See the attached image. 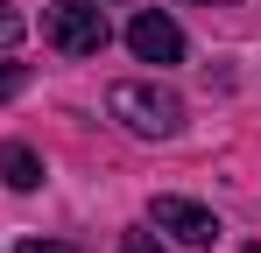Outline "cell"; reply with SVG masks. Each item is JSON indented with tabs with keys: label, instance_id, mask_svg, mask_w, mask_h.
<instances>
[{
	"label": "cell",
	"instance_id": "8992f818",
	"mask_svg": "<svg viewBox=\"0 0 261 253\" xmlns=\"http://www.w3.org/2000/svg\"><path fill=\"white\" fill-rule=\"evenodd\" d=\"M14 42H21V14L0 0V49H14Z\"/></svg>",
	"mask_w": 261,
	"mask_h": 253
},
{
	"label": "cell",
	"instance_id": "52a82bcc",
	"mask_svg": "<svg viewBox=\"0 0 261 253\" xmlns=\"http://www.w3.org/2000/svg\"><path fill=\"white\" fill-rule=\"evenodd\" d=\"M21 84H29V78H21V64H0V99H14Z\"/></svg>",
	"mask_w": 261,
	"mask_h": 253
},
{
	"label": "cell",
	"instance_id": "30bf717a",
	"mask_svg": "<svg viewBox=\"0 0 261 253\" xmlns=\"http://www.w3.org/2000/svg\"><path fill=\"white\" fill-rule=\"evenodd\" d=\"M205 7H233V0H205Z\"/></svg>",
	"mask_w": 261,
	"mask_h": 253
},
{
	"label": "cell",
	"instance_id": "277c9868",
	"mask_svg": "<svg viewBox=\"0 0 261 253\" xmlns=\"http://www.w3.org/2000/svg\"><path fill=\"white\" fill-rule=\"evenodd\" d=\"M127 49L141 56V64H184V28H176L170 14H134L127 21Z\"/></svg>",
	"mask_w": 261,
	"mask_h": 253
},
{
	"label": "cell",
	"instance_id": "8fae6325",
	"mask_svg": "<svg viewBox=\"0 0 261 253\" xmlns=\"http://www.w3.org/2000/svg\"><path fill=\"white\" fill-rule=\"evenodd\" d=\"M247 253H261V239H254V246H247Z\"/></svg>",
	"mask_w": 261,
	"mask_h": 253
},
{
	"label": "cell",
	"instance_id": "9c48e42d",
	"mask_svg": "<svg viewBox=\"0 0 261 253\" xmlns=\"http://www.w3.org/2000/svg\"><path fill=\"white\" fill-rule=\"evenodd\" d=\"M14 253H71V246H57V239H21Z\"/></svg>",
	"mask_w": 261,
	"mask_h": 253
},
{
	"label": "cell",
	"instance_id": "ba28073f",
	"mask_svg": "<svg viewBox=\"0 0 261 253\" xmlns=\"http://www.w3.org/2000/svg\"><path fill=\"white\" fill-rule=\"evenodd\" d=\"M120 253H163V246H155V232H127V246H120Z\"/></svg>",
	"mask_w": 261,
	"mask_h": 253
},
{
	"label": "cell",
	"instance_id": "7a4b0ae2",
	"mask_svg": "<svg viewBox=\"0 0 261 253\" xmlns=\"http://www.w3.org/2000/svg\"><path fill=\"white\" fill-rule=\"evenodd\" d=\"M43 36H49V49H64V56H99V49L113 42V28H106V7H99V0H57L43 14Z\"/></svg>",
	"mask_w": 261,
	"mask_h": 253
},
{
	"label": "cell",
	"instance_id": "5b68a950",
	"mask_svg": "<svg viewBox=\"0 0 261 253\" xmlns=\"http://www.w3.org/2000/svg\"><path fill=\"white\" fill-rule=\"evenodd\" d=\"M0 176H7V190H36V183H43V155H36L29 141H7V148H0Z\"/></svg>",
	"mask_w": 261,
	"mask_h": 253
},
{
	"label": "cell",
	"instance_id": "6da1fadb",
	"mask_svg": "<svg viewBox=\"0 0 261 253\" xmlns=\"http://www.w3.org/2000/svg\"><path fill=\"white\" fill-rule=\"evenodd\" d=\"M106 113L127 126V134H141V141H170L176 126H184V99L176 91H163V84H113L106 91Z\"/></svg>",
	"mask_w": 261,
	"mask_h": 253
},
{
	"label": "cell",
	"instance_id": "7c38bea8",
	"mask_svg": "<svg viewBox=\"0 0 261 253\" xmlns=\"http://www.w3.org/2000/svg\"><path fill=\"white\" fill-rule=\"evenodd\" d=\"M99 7H106V0H99Z\"/></svg>",
	"mask_w": 261,
	"mask_h": 253
},
{
	"label": "cell",
	"instance_id": "3957f363",
	"mask_svg": "<svg viewBox=\"0 0 261 253\" xmlns=\"http://www.w3.org/2000/svg\"><path fill=\"white\" fill-rule=\"evenodd\" d=\"M148 225L170 232V239H184V246H212L219 239V218L205 204H191V197H155L148 204Z\"/></svg>",
	"mask_w": 261,
	"mask_h": 253
}]
</instances>
